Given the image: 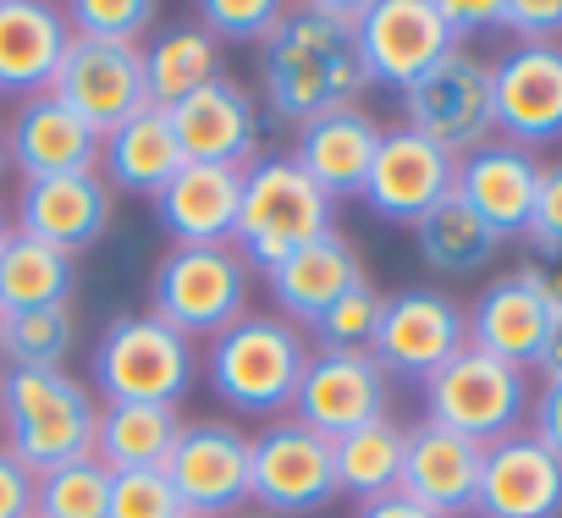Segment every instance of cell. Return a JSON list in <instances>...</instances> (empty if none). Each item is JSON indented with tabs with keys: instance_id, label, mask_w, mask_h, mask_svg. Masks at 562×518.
<instances>
[{
	"instance_id": "6da1fadb",
	"label": "cell",
	"mask_w": 562,
	"mask_h": 518,
	"mask_svg": "<svg viewBox=\"0 0 562 518\" xmlns=\"http://www.w3.org/2000/svg\"><path fill=\"white\" fill-rule=\"evenodd\" d=\"M359 0H304L288 7L276 34L259 45V89L276 122H315L326 111L359 105L370 89L359 45H353Z\"/></svg>"
},
{
	"instance_id": "7a4b0ae2",
	"label": "cell",
	"mask_w": 562,
	"mask_h": 518,
	"mask_svg": "<svg viewBox=\"0 0 562 518\" xmlns=\"http://www.w3.org/2000/svg\"><path fill=\"white\" fill-rule=\"evenodd\" d=\"M310 353L315 348L293 320H281L276 309H248L237 326L210 337L204 381L232 414H248V419L270 425V419L293 414V392L304 381Z\"/></svg>"
},
{
	"instance_id": "3957f363",
	"label": "cell",
	"mask_w": 562,
	"mask_h": 518,
	"mask_svg": "<svg viewBox=\"0 0 562 518\" xmlns=\"http://www.w3.org/2000/svg\"><path fill=\"white\" fill-rule=\"evenodd\" d=\"M100 397L67 370H0V447L34 474L89 458Z\"/></svg>"
},
{
	"instance_id": "277c9868",
	"label": "cell",
	"mask_w": 562,
	"mask_h": 518,
	"mask_svg": "<svg viewBox=\"0 0 562 518\" xmlns=\"http://www.w3.org/2000/svg\"><path fill=\"white\" fill-rule=\"evenodd\" d=\"M331 221H337V199H326L293 155H265L243 171V204H237L232 248L243 254L248 271L270 277L288 254L337 232Z\"/></svg>"
},
{
	"instance_id": "5b68a950",
	"label": "cell",
	"mask_w": 562,
	"mask_h": 518,
	"mask_svg": "<svg viewBox=\"0 0 562 518\" xmlns=\"http://www.w3.org/2000/svg\"><path fill=\"white\" fill-rule=\"evenodd\" d=\"M193 375H199V348L166 320H155L149 309L116 315L89 353V392L100 403H171L177 408Z\"/></svg>"
},
{
	"instance_id": "8992f818",
	"label": "cell",
	"mask_w": 562,
	"mask_h": 518,
	"mask_svg": "<svg viewBox=\"0 0 562 518\" xmlns=\"http://www.w3.org/2000/svg\"><path fill=\"white\" fill-rule=\"evenodd\" d=\"M254 271L232 243L215 248H166L149 277V315L182 331L188 342H210L248 315Z\"/></svg>"
},
{
	"instance_id": "52a82bcc",
	"label": "cell",
	"mask_w": 562,
	"mask_h": 518,
	"mask_svg": "<svg viewBox=\"0 0 562 518\" xmlns=\"http://www.w3.org/2000/svg\"><path fill=\"white\" fill-rule=\"evenodd\" d=\"M529 397H535V386L524 370H513L480 348H463L425 381V419L491 447L529 425Z\"/></svg>"
},
{
	"instance_id": "ba28073f",
	"label": "cell",
	"mask_w": 562,
	"mask_h": 518,
	"mask_svg": "<svg viewBox=\"0 0 562 518\" xmlns=\"http://www.w3.org/2000/svg\"><path fill=\"white\" fill-rule=\"evenodd\" d=\"M248 502L270 518H310L337 502V469L331 441L310 425L270 419L259 436H248Z\"/></svg>"
},
{
	"instance_id": "9c48e42d",
	"label": "cell",
	"mask_w": 562,
	"mask_h": 518,
	"mask_svg": "<svg viewBox=\"0 0 562 518\" xmlns=\"http://www.w3.org/2000/svg\"><path fill=\"white\" fill-rule=\"evenodd\" d=\"M403 127L447 149L452 160L474 155L480 144L496 138V111H491V61L474 50L441 56L425 78L403 89Z\"/></svg>"
},
{
	"instance_id": "30bf717a",
	"label": "cell",
	"mask_w": 562,
	"mask_h": 518,
	"mask_svg": "<svg viewBox=\"0 0 562 518\" xmlns=\"http://www.w3.org/2000/svg\"><path fill=\"white\" fill-rule=\"evenodd\" d=\"M353 45H359L364 78L386 83L397 94L414 78H425L441 56L458 50V40L447 34L436 0H359Z\"/></svg>"
},
{
	"instance_id": "8fae6325",
	"label": "cell",
	"mask_w": 562,
	"mask_h": 518,
	"mask_svg": "<svg viewBox=\"0 0 562 518\" xmlns=\"http://www.w3.org/2000/svg\"><path fill=\"white\" fill-rule=\"evenodd\" d=\"M469 348V320H463V304L436 293V288H403L386 299L381 309V331H375V348L370 359L386 370V381H430L447 359H458Z\"/></svg>"
},
{
	"instance_id": "7c38bea8",
	"label": "cell",
	"mask_w": 562,
	"mask_h": 518,
	"mask_svg": "<svg viewBox=\"0 0 562 518\" xmlns=\"http://www.w3.org/2000/svg\"><path fill=\"white\" fill-rule=\"evenodd\" d=\"M166 480L188 518H232L248 507V436L232 419H188Z\"/></svg>"
},
{
	"instance_id": "4fadbf2b",
	"label": "cell",
	"mask_w": 562,
	"mask_h": 518,
	"mask_svg": "<svg viewBox=\"0 0 562 518\" xmlns=\"http://www.w3.org/2000/svg\"><path fill=\"white\" fill-rule=\"evenodd\" d=\"M452 182H458V160L447 149H436L430 138H419L408 127H392V133H381V149L370 160L359 199L381 221L419 226L441 199H452Z\"/></svg>"
},
{
	"instance_id": "5bb4252c",
	"label": "cell",
	"mask_w": 562,
	"mask_h": 518,
	"mask_svg": "<svg viewBox=\"0 0 562 518\" xmlns=\"http://www.w3.org/2000/svg\"><path fill=\"white\" fill-rule=\"evenodd\" d=\"M50 94L78 111L100 138L111 127H122L133 111L149 105V89H144V56L133 45H94V40H72L56 78H50Z\"/></svg>"
},
{
	"instance_id": "9a60e30c",
	"label": "cell",
	"mask_w": 562,
	"mask_h": 518,
	"mask_svg": "<svg viewBox=\"0 0 562 518\" xmlns=\"http://www.w3.org/2000/svg\"><path fill=\"white\" fill-rule=\"evenodd\" d=\"M111 215H116V193L105 188V177L100 171H67V177L23 182L18 210H12V232L50 243V248L78 259L111 232Z\"/></svg>"
},
{
	"instance_id": "2e32d148",
	"label": "cell",
	"mask_w": 562,
	"mask_h": 518,
	"mask_svg": "<svg viewBox=\"0 0 562 518\" xmlns=\"http://www.w3.org/2000/svg\"><path fill=\"white\" fill-rule=\"evenodd\" d=\"M392 408V381L370 353H310L304 381L293 392V419L321 430L326 441L381 419Z\"/></svg>"
},
{
	"instance_id": "e0dca14e",
	"label": "cell",
	"mask_w": 562,
	"mask_h": 518,
	"mask_svg": "<svg viewBox=\"0 0 562 518\" xmlns=\"http://www.w3.org/2000/svg\"><path fill=\"white\" fill-rule=\"evenodd\" d=\"M491 111L507 144L562 138V45H513L491 61Z\"/></svg>"
},
{
	"instance_id": "ac0fdd59",
	"label": "cell",
	"mask_w": 562,
	"mask_h": 518,
	"mask_svg": "<svg viewBox=\"0 0 562 518\" xmlns=\"http://www.w3.org/2000/svg\"><path fill=\"white\" fill-rule=\"evenodd\" d=\"M166 116H171V133H177V149L188 166L248 171L259 160V105L232 78H210Z\"/></svg>"
},
{
	"instance_id": "d6986e66",
	"label": "cell",
	"mask_w": 562,
	"mask_h": 518,
	"mask_svg": "<svg viewBox=\"0 0 562 518\" xmlns=\"http://www.w3.org/2000/svg\"><path fill=\"white\" fill-rule=\"evenodd\" d=\"M474 518H562V458L529 430H513L480 452Z\"/></svg>"
},
{
	"instance_id": "ffe728a7",
	"label": "cell",
	"mask_w": 562,
	"mask_h": 518,
	"mask_svg": "<svg viewBox=\"0 0 562 518\" xmlns=\"http://www.w3.org/2000/svg\"><path fill=\"white\" fill-rule=\"evenodd\" d=\"M480 441L441 430L430 419L408 425L403 436V474L397 496L419 502L436 518H474V491H480Z\"/></svg>"
},
{
	"instance_id": "44dd1931",
	"label": "cell",
	"mask_w": 562,
	"mask_h": 518,
	"mask_svg": "<svg viewBox=\"0 0 562 518\" xmlns=\"http://www.w3.org/2000/svg\"><path fill=\"white\" fill-rule=\"evenodd\" d=\"M7 166L23 182L94 171L100 166V133L78 111H67L50 89L29 94V100H18V111L7 122Z\"/></svg>"
},
{
	"instance_id": "7402d4cb",
	"label": "cell",
	"mask_w": 562,
	"mask_h": 518,
	"mask_svg": "<svg viewBox=\"0 0 562 518\" xmlns=\"http://www.w3.org/2000/svg\"><path fill=\"white\" fill-rule=\"evenodd\" d=\"M535 188H540V160H535V149L507 144V138H491V144H480L474 155H463V160H458V182H452V193H458L502 243L529 232Z\"/></svg>"
},
{
	"instance_id": "603a6c76",
	"label": "cell",
	"mask_w": 562,
	"mask_h": 518,
	"mask_svg": "<svg viewBox=\"0 0 562 518\" xmlns=\"http://www.w3.org/2000/svg\"><path fill=\"white\" fill-rule=\"evenodd\" d=\"M359 282H370V277H364V266H359V248H353L342 232L315 237L310 248L288 254V259H281V266L265 277L276 315H281V320H293L299 331L315 326V320H321L342 293H353Z\"/></svg>"
},
{
	"instance_id": "cb8c5ba5",
	"label": "cell",
	"mask_w": 562,
	"mask_h": 518,
	"mask_svg": "<svg viewBox=\"0 0 562 518\" xmlns=\"http://www.w3.org/2000/svg\"><path fill=\"white\" fill-rule=\"evenodd\" d=\"M243 204V171L226 166H188L155 193V221L171 237V248H215L232 243Z\"/></svg>"
},
{
	"instance_id": "d4e9b609",
	"label": "cell",
	"mask_w": 562,
	"mask_h": 518,
	"mask_svg": "<svg viewBox=\"0 0 562 518\" xmlns=\"http://www.w3.org/2000/svg\"><path fill=\"white\" fill-rule=\"evenodd\" d=\"M381 133L386 127L364 105H342V111H326V116H315V122L299 127L293 160L304 166V177L326 199H359V188L370 177V160L381 149Z\"/></svg>"
},
{
	"instance_id": "484cf974",
	"label": "cell",
	"mask_w": 562,
	"mask_h": 518,
	"mask_svg": "<svg viewBox=\"0 0 562 518\" xmlns=\"http://www.w3.org/2000/svg\"><path fill=\"white\" fill-rule=\"evenodd\" d=\"M72 45L67 12L45 0H0V94H45Z\"/></svg>"
},
{
	"instance_id": "4316f807",
	"label": "cell",
	"mask_w": 562,
	"mask_h": 518,
	"mask_svg": "<svg viewBox=\"0 0 562 518\" xmlns=\"http://www.w3.org/2000/svg\"><path fill=\"white\" fill-rule=\"evenodd\" d=\"M469 348L513 364V370H529L535 353H540V337H546V320H551V304L540 299V288L513 271V277H496L469 309Z\"/></svg>"
},
{
	"instance_id": "83f0119b",
	"label": "cell",
	"mask_w": 562,
	"mask_h": 518,
	"mask_svg": "<svg viewBox=\"0 0 562 518\" xmlns=\"http://www.w3.org/2000/svg\"><path fill=\"white\" fill-rule=\"evenodd\" d=\"M111 193H160L177 171H182V149H177V133H171V116L160 105H144L133 111L122 127H111L100 138V166Z\"/></svg>"
},
{
	"instance_id": "f1b7e54d",
	"label": "cell",
	"mask_w": 562,
	"mask_h": 518,
	"mask_svg": "<svg viewBox=\"0 0 562 518\" xmlns=\"http://www.w3.org/2000/svg\"><path fill=\"white\" fill-rule=\"evenodd\" d=\"M177 436H182V414H177L171 403H100L94 458H100L111 474L166 469Z\"/></svg>"
},
{
	"instance_id": "f546056e",
	"label": "cell",
	"mask_w": 562,
	"mask_h": 518,
	"mask_svg": "<svg viewBox=\"0 0 562 518\" xmlns=\"http://www.w3.org/2000/svg\"><path fill=\"white\" fill-rule=\"evenodd\" d=\"M138 56H144L149 105H160V111L182 105L193 89H204L210 78H221V45L199 23H166V29H155L138 45Z\"/></svg>"
},
{
	"instance_id": "4dcf8cb0",
	"label": "cell",
	"mask_w": 562,
	"mask_h": 518,
	"mask_svg": "<svg viewBox=\"0 0 562 518\" xmlns=\"http://www.w3.org/2000/svg\"><path fill=\"white\" fill-rule=\"evenodd\" d=\"M72 288H78V259L72 254L34 243L23 232H12L0 243V315L72 304Z\"/></svg>"
},
{
	"instance_id": "1f68e13d",
	"label": "cell",
	"mask_w": 562,
	"mask_h": 518,
	"mask_svg": "<svg viewBox=\"0 0 562 518\" xmlns=\"http://www.w3.org/2000/svg\"><path fill=\"white\" fill-rule=\"evenodd\" d=\"M403 436L408 425H397L392 414L348 430L331 441V469H337V496H359V502H375L386 491H397V474H403Z\"/></svg>"
},
{
	"instance_id": "d6a6232c",
	"label": "cell",
	"mask_w": 562,
	"mask_h": 518,
	"mask_svg": "<svg viewBox=\"0 0 562 518\" xmlns=\"http://www.w3.org/2000/svg\"><path fill=\"white\" fill-rule=\"evenodd\" d=\"M414 243H419L425 266H430V271H447V277H469V271L491 266L496 248H502V237H496L458 193L441 199V204L414 226Z\"/></svg>"
},
{
	"instance_id": "836d02e7",
	"label": "cell",
	"mask_w": 562,
	"mask_h": 518,
	"mask_svg": "<svg viewBox=\"0 0 562 518\" xmlns=\"http://www.w3.org/2000/svg\"><path fill=\"white\" fill-rule=\"evenodd\" d=\"M72 342H78L72 304L0 315V364L7 370H67Z\"/></svg>"
},
{
	"instance_id": "e575fe53",
	"label": "cell",
	"mask_w": 562,
	"mask_h": 518,
	"mask_svg": "<svg viewBox=\"0 0 562 518\" xmlns=\"http://www.w3.org/2000/svg\"><path fill=\"white\" fill-rule=\"evenodd\" d=\"M105 502H111V469L94 452L34 474V518H105Z\"/></svg>"
},
{
	"instance_id": "d590c367",
	"label": "cell",
	"mask_w": 562,
	"mask_h": 518,
	"mask_svg": "<svg viewBox=\"0 0 562 518\" xmlns=\"http://www.w3.org/2000/svg\"><path fill=\"white\" fill-rule=\"evenodd\" d=\"M61 12H67L72 40H94V45H133L138 50L160 29L155 0H72Z\"/></svg>"
},
{
	"instance_id": "8d00e7d4",
	"label": "cell",
	"mask_w": 562,
	"mask_h": 518,
	"mask_svg": "<svg viewBox=\"0 0 562 518\" xmlns=\"http://www.w3.org/2000/svg\"><path fill=\"white\" fill-rule=\"evenodd\" d=\"M381 309H386V293H375L370 282H359L353 293H342L315 326V353H370L375 348V331H381Z\"/></svg>"
},
{
	"instance_id": "74e56055",
	"label": "cell",
	"mask_w": 562,
	"mask_h": 518,
	"mask_svg": "<svg viewBox=\"0 0 562 518\" xmlns=\"http://www.w3.org/2000/svg\"><path fill=\"white\" fill-rule=\"evenodd\" d=\"M281 0H199V29L215 45H265L281 23Z\"/></svg>"
},
{
	"instance_id": "f35d334b",
	"label": "cell",
	"mask_w": 562,
	"mask_h": 518,
	"mask_svg": "<svg viewBox=\"0 0 562 518\" xmlns=\"http://www.w3.org/2000/svg\"><path fill=\"white\" fill-rule=\"evenodd\" d=\"M105 518H182V502L166 469H133V474H111Z\"/></svg>"
},
{
	"instance_id": "ab89813d",
	"label": "cell",
	"mask_w": 562,
	"mask_h": 518,
	"mask_svg": "<svg viewBox=\"0 0 562 518\" xmlns=\"http://www.w3.org/2000/svg\"><path fill=\"white\" fill-rule=\"evenodd\" d=\"M496 34H513V45H562V0H502Z\"/></svg>"
},
{
	"instance_id": "60d3db41",
	"label": "cell",
	"mask_w": 562,
	"mask_h": 518,
	"mask_svg": "<svg viewBox=\"0 0 562 518\" xmlns=\"http://www.w3.org/2000/svg\"><path fill=\"white\" fill-rule=\"evenodd\" d=\"M540 259L562 254V160L557 166H540V188H535V210H529V232Z\"/></svg>"
},
{
	"instance_id": "b9f144b4",
	"label": "cell",
	"mask_w": 562,
	"mask_h": 518,
	"mask_svg": "<svg viewBox=\"0 0 562 518\" xmlns=\"http://www.w3.org/2000/svg\"><path fill=\"white\" fill-rule=\"evenodd\" d=\"M529 436L562 458V381H540V392L529 397Z\"/></svg>"
},
{
	"instance_id": "7bdbcfd3",
	"label": "cell",
	"mask_w": 562,
	"mask_h": 518,
	"mask_svg": "<svg viewBox=\"0 0 562 518\" xmlns=\"http://www.w3.org/2000/svg\"><path fill=\"white\" fill-rule=\"evenodd\" d=\"M0 518H34V469L0 447Z\"/></svg>"
},
{
	"instance_id": "ee69618b",
	"label": "cell",
	"mask_w": 562,
	"mask_h": 518,
	"mask_svg": "<svg viewBox=\"0 0 562 518\" xmlns=\"http://www.w3.org/2000/svg\"><path fill=\"white\" fill-rule=\"evenodd\" d=\"M436 7H441V23H447V34L458 40V50H463L474 34H491L496 18H502V0H485V7H463V0H436Z\"/></svg>"
},
{
	"instance_id": "f6af8a7d",
	"label": "cell",
	"mask_w": 562,
	"mask_h": 518,
	"mask_svg": "<svg viewBox=\"0 0 562 518\" xmlns=\"http://www.w3.org/2000/svg\"><path fill=\"white\" fill-rule=\"evenodd\" d=\"M529 370H540L546 381H562V304L551 309L546 337H540V353H535V364H529Z\"/></svg>"
},
{
	"instance_id": "bcb514c9",
	"label": "cell",
	"mask_w": 562,
	"mask_h": 518,
	"mask_svg": "<svg viewBox=\"0 0 562 518\" xmlns=\"http://www.w3.org/2000/svg\"><path fill=\"white\" fill-rule=\"evenodd\" d=\"M353 518H436V513H425L419 502H408V496L386 491V496H375V502H359V513H353Z\"/></svg>"
},
{
	"instance_id": "7dc6e473",
	"label": "cell",
	"mask_w": 562,
	"mask_h": 518,
	"mask_svg": "<svg viewBox=\"0 0 562 518\" xmlns=\"http://www.w3.org/2000/svg\"><path fill=\"white\" fill-rule=\"evenodd\" d=\"M12 237V215H7V204H0V243Z\"/></svg>"
},
{
	"instance_id": "c3c4849f",
	"label": "cell",
	"mask_w": 562,
	"mask_h": 518,
	"mask_svg": "<svg viewBox=\"0 0 562 518\" xmlns=\"http://www.w3.org/2000/svg\"><path fill=\"white\" fill-rule=\"evenodd\" d=\"M232 518H270V513H259V507H243V513H232Z\"/></svg>"
},
{
	"instance_id": "681fc988",
	"label": "cell",
	"mask_w": 562,
	"mask_h": 518,
	"mask_svg": "<svg viewBox=\"0 0 562 518\" xmlns=\"http://www.w3.org/2000/svg\"><path fill=\"white\" fill-rule=\"evenodd\" d=\"M0 171H7V127H0Z\"/></svg>"
},
{
	"instance_id": "f907efd6",
	"label": "cell",
	"mask_w": 562,
	"mask_h": 518,
	"mask_svg": "<svg viewBox=\"0 0 562 518\" xmlns=\"http://www.w3.org/2000/svg\"><path fill=\"white\" fill-rule=\"evenodd\" d=\"M182 518H188V513H182Z\"/></svg>"
}]
</instances>
